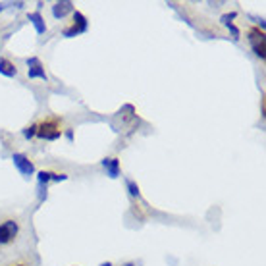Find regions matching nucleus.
Here are the masks:
<instances>
[{
    "instance_id": "f257e3e1",
    "label": "nucleus",
    "mask_w": 266,
    "mask_h": 266,
    "mask_svg": "<svg viewBox=\"0 0 266 266\" xmlns=\"http://www.w3.org/2000/svg\"><path fill=\"white\" fill-rule=\"evenodd\" d=\"M18 231H19V224L16 220H2L0 222V245H8L12 243L14 239L18 238Z\"/></svg>"
},
{
    "instance_id": "f8f14e48",
    "label": "nucleus",
    "mask_w": 266,
    "mask_h": 266,
    "mask_svg": "<svg viewBox=\"0 0 266 266\" xmlns=\"http://www.w3.org/2000/svg\"><path fill=\"white\" fill-rule=\"evenodd\" d=\"M37 125H29V127H25V129H23V137H27V139H31V137H33V135H37Z\"/></svg>"
},
{
    "instance_id": "39448f33",
    "label": "nucleus",
    "mask_w": 266,
    "mask_h": 266,
    "mask_svg": "<svg viewBox=\"0 0 266 266\" xmlns=\"http://www.w3.org/2000/svg\"><path fill=\"white\" fill-rule=\"evenodd\" d=\"M27 76L29 79H43V81H47V74H45V70L41 66V62H39V58H29L27 60Z\"/></svg>"
},
{
    "instance_id": "1a4fd4ad",
    "label": "nucleus",
    "mask_w": 266,
    "mask_h": 266,
    "mask_svg": "<svg viewBox=\"0 0 266 266\" xmlns=\"http://www.w3.org/2000/svg\"><path fill=\"white\" fill-rule=\"evenodd\" d=\"M29 19L33 21V25H35V31H37L39 35H45V31H47V25H45V19L41 18V14L35 12V14H29Z\"/></svg>"
},
{
    "instance_id": "f3484780",
    "label": "nucleus",
    "mask_w": 266,
    "mask_h": 266,
    "mask_svg": "<svg viewBox=\"0 0 266 266\" xmlns=\"http://www.w3.org/2000/svg\"><path fill=\"white\" fill-rule=\"evenodd\" d=\"M2 10H4V4H0V12H2Z\"/></svg>"
},
{
    "instance_id": "9d476101",
    "label": "nucleus",
    "mask_w": 266,
    "mask_h": 266,
    "mask_svg": "<svg viewBox=\"0 0 266 266\" xmlns=\"http://www.w3.org/2000/svg\"><path fill=\"white\" fill-rule=\"evenodd\" d=\"M50 180H52V172H39L37 174L39 185H47Z\"/></svg>"
},
{
    "instance_id": "ddd939ff",
    "label": "nucleus",
    "mask_w": 266,
    "mask_h": 266,
    "mask_svg": "<svg viewBox=\"0 0 266 266\" xmlns=\"http://www.w3.org/2000/svg\"><path fill=\"white\" fill-rule=\"evenodd\" d=\"M231 19H236V12H231V14H224V16L220 18V21H222L224 25H228V23H231Z\"/></svg>"
},
{
    "instance_id": "2eb2a0df",
    "label": "nucleus",
    "mask_w": 266,
    "mask_h": 266,
    "mask_svg": "<svg viewBox=\"0 0 266 266\" xmlns=\"http://www.w3.org/2000/svg\"><path fill=\"white\" fill-rule=\"evenodd\" d=\"M251 19H255V23H258L260 27L264 29V25H266V23H264V19H262V18H257V16H251Z\"/></svg>"
},
{
    "instance_id": "a211bd4d",
    "label": "nucleus",
    "mask_w": 266,
    "mask_h": 266,
    "mask_svg": "<svg viewBox=\"0 0 266 266\" xmlns=\"http://www.w3.org/2000/svg\"><path fill=\"white\" fill-rule=\"evenodd\" d=\"M127 266H133V264H127Z\"/></svg>"
},
{
    "instance_id": "423d86ee",
    "label": "nucleus",
    "mask_w": 266,
    "mask_h": 266,
    "mask_svg": "<svg viewBox=\"0 0 266 266\" xmlns=\"http://www.w3.org/2000/svg\"><path fill=\"white\" fill-rule=\"evenodd\" d=\"M72 12H74V4H72L70 0H62V2H56V4L52 6V16L56 19L66 18L68 14H72Z\"/></svg>"
},
{
    "instance_id": "7ed1b4c3",
    "label": "nucleus",
    "mask_w": 266,
    "mask_h": 266,
    "mask_svg": "<svg viewBox=\"0 0 266 266\" xmlns=\"http://www.w3.org/2000/svg\"><path fill=\"white\" fill-rule=\"evenodd\" d=\"M12 160H14V166L19 170V174H23V176H31L33 172H35V166H33V162L29 160L25 154H21V152H16V154H12Z\"/></svg>"
},
{
    "instance_id": "f03ea898",
    "label": "nucleus",
    "mask_w": 266,
    "mask_h": 266,
    "mask_svg": "<svg viewBox=\"0 0 266 266\" xmlns=\"http://www.w3.org/2000/svg\"><path fill=\"white\" fill-rule=\"evenodd\" d=\"M249 43H251V47H253V52L257 54L258 58H266V37L262 31H258V29H253L251 33H249Z\"/></svg>"
},
{
    "instance_id": "20e7f679",
    "label": "nucleus",
    "mask_w": 266,
    "mask_h": 266,
    "mask_svg": "<svg viewBox=\"0 0 266 266\" xmlns=\"http://www.w3.org/2000/svg\"><path fill=\"white\" fill-rule=\"evenodd\" d=\"M74 21H76V23L64 31V37H76L79 33H85L87 31V18L81 12H76V14H74Z\"/></svg>"
},
{
    "instance_id": "4468645a",
    "label": "nucleus",
    "mask_w": 266,
    "mask_h": 266,
    "mask_svg": "<svg viewBox=\"0 0 266 266\" xmlns=\"http://www.w3.org/2000/svg\"><path fill=\"white\" fill-rule=\"evenodd\" d=\"M228 29L231 31V35H234V41H238L239 39V29L234 25V23H228Z\"/></svg>"
},
{
    "instance_id": "6e6552de",
    "label": "nucleus",
    "mask_w": 266,
    "mask_h": 266,
    "mask_svg": "<svg viewBox=\"0 0 266 266\" xmlns=\"http://www.w3.org/2000/svg\"><path fill=\"white\" fill-rule=\"evenodd\" d=\"M0 74L6 77H16L18 76V68L14 66L10 60H6V58H0Z\"/></svg>"
},
{
    "instance_id": "9b49d317",
    "label": "nucleus",
    "mask_w": 266,
    "mask_h": 266,
    "mask_svg": "<svg viewBox=\"0 0 266 266\" xmlns=\"http://www.w3.org/2000/svg\"><path fill=\"white\" fill-rule=\"evenodd\" d=\"M125 183H127V191H129V195H131V197H139V187H137V183L131 180H127Z\"/></svg>"
},
{
    "instance_id": "0eeeda50",
    "label": "nucleus",
    "mask_w": 266,
    "mask_h": 266,
    "mask_svg": "<svg viewBox=\"0 0 266 266\" xmlns=\"http://www.w3.org/2000/svg\"><path fill=\"white\" fill-rule=\"evenodd\" d=\"M103 166L106 168L108 176H110L112 180H116V178L120 176V160H118V158H105V160H103Z\"/></svg>"
},
{
    "instance_id": "dca6fc26",
    "label": "nucleus",
    "mask_w": 266,
    "mask_h": 266,
    "mask_svg": "<svg viewBox=\"0 0 266 266\" xmlns=\"http://www.w3.org/2000/svg\"><path fill=\"white\" fill-rule=\"evenodd\" d=\"M101 266H112V264H110V262H103Z\"/></svg>"
}]
</instances>
